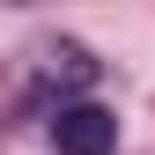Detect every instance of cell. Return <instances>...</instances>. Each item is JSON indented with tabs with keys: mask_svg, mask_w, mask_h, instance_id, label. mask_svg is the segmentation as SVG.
<instances>
[{
	"mask_svg": "<svg viewBox=\"0 0 155 155\" xmlns=\"http://www.w3.org/2000/svg\"><path fill=\"white\" fill-rule=\"evenodd\" d=\"M52 148L59 155H111L118 148V118L104 104H59L52 111Z\"/></svg>",
	"mask_w": 155,
	"mask_h": 155,
	"instance_id": "obj_1",
	"label": "cell"
},
{
	"mask_svg": "<svg viewBox=\"0 0 155 155\" xmlns=\"http://www.w3.org/2000/svg\"><path fill=\"white\" fill-rule=\"evenodd\" d=\"M89 81H96V59H89L81 45L59 37V45L37 52V96H59V104H67V89H89ZM59 104H52V111H59Z\"/></svg>",
	"mask_w": 155,
	"mask_h": 155,
	"instance_id": "obj_2",
	"label": "cell"
}]
</instances>
